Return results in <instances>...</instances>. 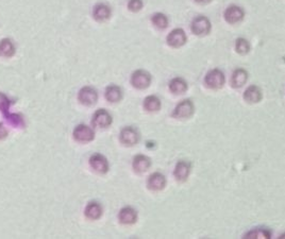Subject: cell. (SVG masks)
Returning <instances> with one entry per match:
<instances>
[{
  "label": "cell",
  "instance_id": "obj_17",
  "mask_svg": "<svg viewBox=\"0 0 285 239\" xmlns=\"http://www.w3.org/2000/svg\"><path fill=\"white\" fill-rule=\"evenodd\" d=\"M247 80H248V73L245 69L238 68L235 70L232 75V78H231L232 87L239 88L244 85V84L247 82Z\"/></svg>",
  "mask_w": 285,
  "mask_h": 239
},
{
  "label": "cell",
  "instance_id": "obj_21",
  "mask_svg": "<svg viewBox=\"0 0 285 239\" xmlns=\"http://www.w3.org/2000/svg\"><path fill=\"white\" fill-rule=\"evenodd\" d=\"M169 89L175 95H181L188 90V84L182 78H175L169 83Z\"/></svg>",
  "mask_w": 285,
  "mask_h": 239
},
{
  "label": "cell",
  "instance_id": "obj_8",
  "mask_svg": "<svg viewBox=\"0 0 285 239\" xmlns=\"http://www.w3.org/2000/svg\"><path fill=\"white\" fill-rule=\"evenodd\" d=\"M187 43V34L182 29H175L168 34L167 44L170 47L179 48Z\"/></svg>",
  "mask_w": 285,
  "mask_h": 239
},
{
  "label": "cell",
  "instance_id": "obj_4",
  "mask_svg": "<svg viewBox=\"0 0 285 239\" xmlns=\"http://www.w3.org/2000/svg\"><path fill=\"white\" fill-rule=\"evenodd\" d=\"M151 83V76L145 70H137L131 77V84L138 89H145Z\"/></svg>",
  "mask_w": 285,
  "mask_h": 239
},
{
  "label": "cell",
  "instance_id": "obj_18",
  "mask_svg": "<svg viewBox=\"0 0 285 239\" xmlns=\"http://www.w3.org/2000/svg\"><path fill=\"white\" fill-rule=\"evenodd\" d=\"M93 16H94L97 22H104V20L110 18L111 10L108 5L103 3L97 4L94 8V11H93Z\"/></svg>",
  "mask_w": 285,
  "mask_h": 239
},
{
  "label": "cell",
  "instance_id": "obj_29",
  "mask_svg": "<svg viewBox=\"0 0 285 239\" xmlns=\"http://www.w3.org/2000/svg\"><path fill=\"white\" fill-rule=\"evenodd\" d=\"M195 1L198 3H201V4H205V3H209L211 0H195Z\"/></svg>",
  "mask_w": 285,
  "mask_h": 239
},
{
  "label": "cell",
  "instance_id": "obj_22",
  "mask_svg": "<svg viewBox=\"0 0 285 239\" xmlns=\"http://www.w3.org/2000/svg\"><path fill=\"white\" fill-rule=\"evenodd\" d=\"M14 53H15V47L11 40L4 39L0 41V57L10 58Z\"/></svg>",
  "mask_w": 285,
  "mask_h": 239
},
{
  "label": "cell",
  "instance_id": "obj_30",
  "mask_svg": "<svg viewBox=\"0 0 285 239\" xmlns=\"http://www.w3.org/2000/svg\"><path fill=\"white\" fill-rule=\"evenodd\" d=\"M280 238H281V239H283V238H285V234H283V235H282V236H281V237H280Z\"/></svg>",
  "mask_w": 285,
  "mask_h": 239
},
{
  "label": "cell",
  "instance_id": "obj_23",
  "mask_svg": "<svg viewBox=\"0 0 285 239\" xmlns=\"http://www.w3.org/2000/svg\"><path fill=\"white\" fill-rule=\"evenodd\" d=\"M144 108L148 112H156L161 109V101L158 97L148 96L144 101Z\"/></svg>",
  "mask_w": 285,
  "mask_h": 239
},
{
  "label": "cell",
  "instance_id": "obj_26",
  "mask_svg": "<svg viewBox=\"0 0 285 239\" xmlns=\"http://www.w3.org/2000/svg\"><path fill=\"white\" fill-rule=\"evenodd\" d=\"M235 49L239 54H247L250 50V45H249L248 40L245 39H238L237 43H235Z\"/></svg>",
  "mask_w": 285,
  "mask_h": 239
},
{
  "label": "cell",
  "instance_id": "obj_28",
  "mask_svg": "<svg viewBox=\"0 0 285 239\" xmlns=\"http://www.w3.org/2000/svg\"><path fill=\"white\" fill-rule=\"evenodd\" d=\"M6 136H8V131H6L2 123H0V139H2Z\"/></svg>",
  "mask_w": 285,
  "mask_h": 239
},
{
  "label": "cell",
  "instance_id": "obj_13",
  "mask_svg": "<svg viewBox=\"0 0 285 239\" xmlns=\"http://www.w3.org/2000/svg\"><path fill=\"white\" fill-rule=\"evenodd\" d=\"M148 188L151 189L153 192H160L165 187L166 185V179L164 175L160 172H154L150 177H149L147 181Z\"/></svg>",
  "mask_w": 285,
  "mask_h": 239
},
{
  "label": "cell",
  "instance_id": "obj_3",
  "mask_svg": "<svg viewBox=\"0 0 285 239\" xmlns=\"http://www.w3.org/2000/svg\"><path fill=\"white\" fill-rule=\"evenodd\" d=\"M194 112H195V107L193 102H191L190 99H187V100L181 101L177 105L175 111L173 112V117L178 118V119H187L193 115Z\"/></svg>",
  "mask_w": 285,
  "mask_h": 239
},
{
  "label": "cell",
  "instance_id": "obj_9",
  "mask_svg": "<svg viewBox=\"0 0 285 239\" xmlns=\"http://www.w3.org/2000/svg\"><path fill=\"white\" fill-rule=\"evenodd\" d=\"M92 123L96 128H106L112 123V117L104 109L98 110L93 117Z\"/></svg>",
  "mask_w": 285,
  "mask_h": 239
},
{
  "label": "cell",
  "instance_id": "obj_7",
  "mask_svg": "<svg viewBox=\"0 0 285 239\" xmlns=\"http://www.w3.org/2000/svg\"><path fill=\"white\" fill-rule=\"evenodd\" d=\"M90 165L96 172L104 174L109 170V163L101 154H94L90 159Z\"/></svg>",
  "mask_w": 285,
  "mask_h": 239
},
{
  "label": "cell",
  "instance_id": "obj_27",
  "mask_svg": "<svg viewBox=\"0 0 285 239\" xmlns=\"http://www.w3.org/2000/svg\"><path fill=\"white\" fill-rule=\"evenodd\" d=\"M128 8L131 12H139L142 8V0H130L128 3Z\"/></svg>",
  "mask_w": 285,
  "mask_h": 239
},
{
  "label": "cell",
  "instance_id": "obj_10",
  "mask_svg": "<svg viewBox=\"0 0 285 239\" xmlns=\"http://www.w3.org/2000/svg\"><path fill=\"white\" fill-rule=\"evenodd\" d=\"M245 13L244 10L238 5H230L225 11V19L229 24H237L239 23L244 18Z\"/></svg>",
  "mask_w": 285,
  "mask_h": 239
},
{
  "label": "cell",
  "instance_id": "obj_1",
  "mask_svg": "<svg viewBox=\"0 0 285 239\" xmlns=\"http://www.w3.org/2000/svg\"><path fill=\"white\" fill-rule=\"evenodd\" d=\"M225 75L219 69H213L211 72L206 74L204 78V84L206 87L212 89H218L222 88L225 84Z\"/></svg>",
  "mask_w": 285,
  "mask_h": 239
},
{
  "label": "cell",
  "instance_id": "obj_15",
  "mask_svg": "<svg viewBox=\"0 0 285 239\" xmlns=\"http://www.w3.org/2000/svg\"><path fill=\"white\" fill-rule=\"evenodd\" d=\"M118 219L123 224H133L137 222L138 214L135 212V209L131 207H124L119 212Z\"/></svg>",
  "mask_w": 285,
  "mask_h": 239
},
{
  "label": "cell",
  "instance_id": "obj_5",
  "mask_svg": "<svg viewBox=\"0 0 285 239\" xmlns=\"http://www.w3.org/2000/svg\"><path fill=\"white\" fill-rule=\"evenodd\" d=\"M140 140V135L137 129L132 126H126L125 129L120 132V142L125 146H133L137 145Z\"/></svg>",
  "mask_w": 285,
  "mask_h": 239
},
{
  "label": "cell",
  "instance_id": "obj_2",
  "mask_svg": "<svg viewBox=\"0 0 285 239\" xmlns=\"http://www.w3.org/2000/svg\"><path fill=\"white\" fill-rule=\"evenodd\" d=\"M190 29L194 34L198 35V37H202V35L209 34L211 31V23L209 18L205 16H197L191 22Z\"/></svg>",
  "mask_w": 285,
  "mask_h": 239
},
{
  "label": "cell",
  "instance_id": "obj_16",
  "mask_svg": "<svg viewBox=\"0 0 285 239\" xmlns=\"http://www.w3.org/2000/svg\"><path fill=\"white\" fill-rule=\"evenodd\" d=\"M244 99L248 103H258L262 99V90L255 85H250L244 93Z\"/></svg>",
  "mask_w": 285,
  "mask_h": 239
},
{
  "label": "cell",
  "instance_id": "obj_12",
  "mask_svg": "<svg viewBox=\"0 0 285 239\" xmlns=\"http://www.w3.org/2000/svg\"><path fill=\"white\" fill-rule=\"evenodd\" d=\"M98 99V95H97V91L92 88L90 86H85L83 87L80 93H79V101L84 104V105H93L97 102Z\"/></svg>",
  "mask_w": 285,
  "mask_h": 239
},
{
  "label": "cell",
  "instance_id": "obj_25",
  "mask_svg": "<svg viewBox=\"0 0 285 239\" xmlns=\"http://www.w3.org/2000/svg\"><path fill=\"white\" fill-rule=\"evenodd\" d=\"M272 236V233H270V231L266 230V229H255L252 230L250 232H248V233L245 235L244 238L247 239H262V238H270Z\"/></svg>",
  "mask_w": 285,
  "mask_h": 239
},
{
  "label": "cell",
  "instance_id": "obj_14",
  "mask_svg": "<svg viewBox=\"0 0 285 239\" xmlns=\"http://www.w3.org/2000/svg\"><path fill=\"white\" fill-rule=\"evenodd\" d=\"M151 166V160L145 156H137L133 159V169L137 173H142L149 169Z\"/></svg>",
  "mask_w": 285,
  "mask_h": 239
},
{
  "label": "cell",
  "instance_id": "obj_19",
  "mask_svg": "<svg viewBox=\"0 0 285 239\" xmlns=\"http://www.w3.org/2000/svg\"><path fill=\"white\" fill-rule=\"evenodd\" d=\"M102 215V207L97 202H91L85 208V216L91 220H97Z\"/></svg>",
  "mask_w": 285,
  "mask_h": 239
},
{
  "label": "cell",
  "instance_id": "obj_6",
  "mask_svg": "<svg viewBox=\"0 0 285 239\" xmlns=\"http://www.w3.org/2000/svg\"><path fill=\"white\" fill-rule=\"evenodd\" d=\"M74 138L79 143H89L94 139V131L85 124H79L74 130Z\"/></svg>",
  "mask_w": 285,
  "mask_h": 239
},
{
  "label": "cell",
  "instance_id": "obj_11",
  "mask_svg": "<svg viewBox=\"0 0 285 239\" xmlns=\"http://www.w3.org/2000/svg\"><path fill=\"white\" fill-rule=\"evenodd\" d=\"M190 172V163L188 160H179L176 165L174 175L177 181L185 182Z\"/></svg>",
  "mask_w": 285,
  "mask_h": 239
},
{
  "label": "cell",
  "instance_id": "obj_20",
  "mask_svg": "<svg viewBox=\"0 0 285 239\" xmlns=\"http://www.w3.org/2000/svg\"><path fill=\"white\" fill-rule=\"evenodd\" d=\"M123 97V91L117 85H110L105 89V99L109 102H118Z\"/></svg>",
  "mask_w": 285,
  "mask_h": 239
},
{
  "label": "cell",
  "instance_id": "obj_24",
  "mask_svg": "<svg viewBox=\"0 0 285 239\" xmlns=\"http://www.w3.org/2000/svg\"><path fill=\"white\" fill-rule=\"evenodd\" d=\"M151 22L154 25V27L158 28V29L160 30L165 29V28L168 26V18L166 17L165 14H162V13H155L151 17Z\"/></svg>",
  "mask_w": 285,
  "mask_h": 239
}]
</instances>
